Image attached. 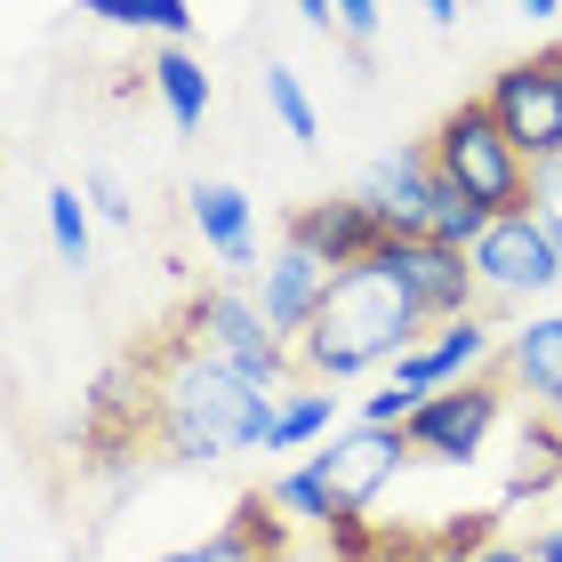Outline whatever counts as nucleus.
<instances>
[{"mask_svg": "<svg viewBox=\"0 0 562 562\" xmlns=\"http://www.w3.org/2000/svg\"><path fill=\"white\" fill-rule=\"evenodd\" d=\"M145 378H153V450L177 458V467H217V458L273 442L281 394L241 378L225 353L193 346L186 329L145 353Z\"/></svg>", "mask_w": 562, "mask_h": 562, "instance_id": "f257e3e1", "label": "nucleus"}, {"mask_svg": "<svg viewBox=\"0 0 562 562\" xmlns=\"http://www.w3.org/2000/svg\"><path fill=\"white\" fill-rule=\"evenodd\" d=\"M418 305L394 290V273L386 266H353L329 281V297H322V314L305 322V338H297V370L314 378V386H338V378H362L378 362H402V353L418 346Z\"/></svg>", "mask_w": 562, "mask_h": 562, "instance_id": "f03ea898", "label": "nucleus"}, {"mask_svg": "<svg viewBox=\"0 0 562 562\" xmlns=\"http://www.w3.org/2000/svg\"><path fill=\"white\" fill-rule=\"evenodd\" d=\"M426 153H434V177H442V186H458L467 201H482L491 217L530 210V161L506 145V130L491 121V105H482V97H458V105L434 121Z\"/></svg>", "mask_w": 562, "mask_h": 562, "instance_id": "7ed1b4c3", "label": "nucleus"}, {"mask_svg": "<svg viewBox=\"0 0 562 562\" xmlns=\"http://www.w3.org/2000/svg\"><path fill=\"white\" fill-rule=\"evenodd\" d=\"M498 418H506V378L482 370V378H458V386H434L402 434H411V458H426V467H474Z\"/></svg>", "mask_w": 562, "mask_h": 562, "instance_id": "20e7f679", "label": "nucleus"}, {"mask_svg": "<svg viewBox=\"0 0 562 562\" xmlns=\"http://www.w3.org/2000/svg\"><path fill=\"white\" fill-rule=\"evenodd\" d=\"M467 266L482 281V305H522V297L562 290V258H554V241L539 234V217H530V210L482 225V241L467 249Z\"/></svg>", "mask_w": 562, "mask_h": 562, "instance_id": "39448f33", "label": "nucleus"}, {"mask_svg": "<svg viewBox=\"0 0 562 562\" xmlns=\"http://www.w3.org/2000/svg\"><path fill=\"white\" fill-rule=\"evenodd\" d=\"M482 105H491V121L506 130V145H515L530 169L562 161V72L547 57H515L506 72H491Z\"/></svg>", "mask_w": 562, "mask_h": 562, "instance_id": "423d86ee", "label": "nucleus"}, {"mask_svg": "<svg viewBox=\"0 0 562 562\" xmlns=\"http://www.w3.org/2000/svg\"><path fill=\"white\" fill-rule=\"evenodd\" d=\"M370 266L394 273V290L418 305V322H458V314H482V281L467 266V249H442V241H386Z\"/></svg>", "mask_w": 562, "mask_h": 562, "instance_id": "0eeeda50", "label": "nucleus"}, {"mask_svg": "<svg viewBox=\"0 0 562 562\" xmlns=\"http://www.w3.org/2000/svg\"><path fill=\"white\" fill-rule=\"evenodd\" d=\"M314 467H322L329 491H338L346 515H362V506L386 491L402 467H418V458H411V434H402V426H362V418H353L346 434H329V442L314 450Z\"/></svg>", "mask_w": 562, "mask_h": 562, "instance_id": "6e6552de", "label": "nucleus"}, {"mask_svg": "<svg viewBox=\"0 0 562 562\" xmlns=\"http://www.w3.org/2000/svg\"><path fill=\"white\" fill-rule=\"evenodd\" d=\"M498 322L491 314H458V322H442L434 338H418L411 353L394 362V386L402 394H434V386H458V378H482V370H498Z\"/></svg>", "mask_w": 562, "mask_h": 562, "instance_id": "1a4fd4ad", "label": "nucleus"}, {"mask_svg": "<svg viewBox=\"0 0 562 562\" xmlns=\"http://www.w3.org/2000/svg\"><path fill=\"white\" fill-rule=\"evenodd\" d=\"M353 193H362L370 210H378L386 241H418V234H426V217H434V153H426V137H418V145L378 153Z\"/></svg>", "mask_w": 562, "mask_h": 562, "instance_id": "9d476101", "label": "nucleus"}, {"mask_svg": "<svg viewBox=\"0 0 562 562\" xmlns=\"http://www.w3.org/2000/svg\"><path fill=\"white\" fill-rule=\"evenodd\" d=\"M290 241L314 249L329 273H353V266H370L378 249H386V225H378V210L362 193H338V201H305V210H290Z\"/></svg>", "mask_w": 562, "mask_h": 562, "instance_id": "9b49d317", "label": "nucleus"}, {"mask_svg": "<svg viewBox=\"0 0 562 562\" xmlns=\"http://www.w3.org/2000/svg\"><path fill=\"white\" fill-rule=\"evenodd\" d=\"M329 281H338V273H329V266L314 258V249H297V241H281V249H273L266 273H258V314H266L273 338H290V346L305 338V322L322 314Z\"/></svg>", "mask_w": 562, "mask_h": 562, "instance_id": "f8f14e48", "label": "nucleus"}, {"mask_svg": "<svg viewBox=\"0 0 562 562\" xmlns=\"http://www.w3.org/2000/svg\"><path fill=\"white\" fill-rule=\"evenodd\" d=\"M177 329H186L193 346H210V353H225V362H249V353H266L273 346V329H266V314H258V297L249 290H193L186 297V314H177ZM290 346V338H281Z\"/></svg>", "mask_w": 562, "mask_h": 562, "instance_id": "ddd939ff", "label": "nucleus"}, {"mask_svg": "<svg viewBox=\"0 0 562 562\" xmlns=\"http://www.w3.org/2000/svg\"><path fill=\"white\" fill-rule=\"evenodd\" d=\"M498 378H506V386H522V394L547 411V402L562 394V314H530L522 329H506Z\"/></svg>", "mask_w": 562, "mask_h": 562, "instance_id": "4468645a", "label": "nucleus"}, {"mask_svg": "<svg viewBox=\"0 0 562 562\" xmlns=\"http://www.w3.org/2000/svg\"><path fill=\"white\" fill-rule=\"evenodd\" d=\"M186 210H193L201 241H210L225 266H258V234H249V193H241V186H225V177H201V186L186 193Z\"/></svg>", "mask_w": 562, "mask_h": 562, "instance_id": "2eb2a0df", "label": "nucleus"}, {"mask_svg": "<svg viewBox=\"0 0 562 562\" xmlns=\"http://www.w3.org/2000/svg\"><path fill=\"white\" fill-rule=\"evenodd\" d=\"M145 81H153V97L169 105L177 130H201V121H210V72H201V57H193L186 41H169L161 57H153Z\"/></svg>", "mask_w": 562, "mask_h": 562, "instance_id": "dca6fc26", "label": "nucleus"}, {"mask_svg": "<svg viewBox=\"0 0 562 562\" xmlns=\"http://www.w3.org/2000/svg\"><path fill=\"white\" fill-rule=\"evenodd\" d=\"M554 482H562V426L547 411H530L522 418V442H515V474H506V491L539 498V491H554Z\"/></svg>", "mask_w": 562, "mask_h": 562, "instance_id": "f3484780", "label": "nucleus"}, {"mask_svg": "<svg viewBox=\"0 0 562 562\" xmlns=\"http://www.w3.org/2000/svg\"><path fill=\"white\" fill-rule=\"evenodd\" d=\"M266 498H273L290 522H314V530H329V522L346 515V506H338V491L322 482V467H314V458H305V467H290V474H273V482H266Z\"/></svg>", "mask_w": 562, "mask_h": 562, "instance_id": "a211bd4d", "label": "nucleus"}, {"mask_svg": "<svg viewBox=\"0 0 562 562\" xmlns=\"http://www.w3.org/2000/svg\"><path fill=\"white\" fill-rule=\"evenodd\" d=\"M329 426H338V394L329 386H305L281 402V418H273V442L266 450H305V442H329Z\"/></svg>", "mask_w": 562, "mask_h": 562, "instance_id": "6ab92c4d", "label": "nucleus"}, {"mask_svg": "<svg viewBox=\"0 0 562 562\" xmlns=\"http://www.w3.org/2000/svg\"><path fill=\"white\" fill-rule=\"evenodd\" d=\"M89 217H97V210H89L81 186H48V249H57L65 266H89V241H97Z\"/></svg>", "mask_w": 562, "mask_h": 562, "instance_id": "aec40b11", "label": "nucleus"}, {"mask_svg": "<svg viewBox=\"0 0 562 562\" xmlns=\"http://www.w3.org/2000/svg\"><path fill=\"white\" fill-rule=\"evenodd\" d=\"M266 113L281 121V137L322 145V113H314V97H305V81H297L290 65H266Z\"/></svg>", "mask_w": 562, "mask_h": 562, "instance_id": "412c9836", "label": "nucleus"}, {"mask_svg": "<svg viewBox=\"0 0 562 562\" xmlns=\"http://www.w3.org/2000/svg\"><path fill=\"white\" fill-rule=\"evenodd\" d=\"M482 225H491V210L434 177V217H426V241H442V249H474V241H482Z\"/></svg>", "mask_w": 562, "mask_h": 562, "instance_id": "4be33fe9", "label": "nucleus"}, {"mask_svg": "<svg viewBox=\"0 0 562 562\" xmlns=\"http://www.w3.org/2000/svg\"><path fill=\"white\" fill-rule=\"evenodd\" d=\"M130 24L161 41H193V0H130Z\"/></svg>", "mask_w": 562, "mask_h": 562, "instance_id": "5701e85b", "label": "nucleus"}, {"mask_svg": "<svg viewBox=\"0 0 562 562\" xmlns=\"http://www.w3.org/2000/svg\"><path fill=\"white\" fill-rule=\"evenodd\" d=\"M81 193H89V210L105 217V225H137V201H130V186H121L113 169H97V177H89Z\"/></svg>", "mask_w": 562, "mask_h": 562, "instance_id": "b1692460", "label": "nucleus"}, {"mask_svg": "<svg viewBox=\"0 0 562 562\" xmlns=\"http://www.w3.org/2000/svg\"><path fill=\"white\" fill-rule=\"evenodd\" d=\"M411 411H418V394H402L394 378L378 394H362V426H411Z\"/></svg>", "mask_w": 562, "mask_h": 562, "instance_id": "393cba45", "label": "nucleus"}, {"mask_svg": "<svg viewBox=\"0 0 562 562\" xmlns=\"http://www.w3.org/2000/svg\"><path fill=\"white\" fill-rule=\"evenodd\" d=\"M153 562H258L234 530H217V539H201V547H177V554H153Z\"/></svg>", "mask_w": 562, "mask_h": 562, "instance_id": "a878e982", "label": "nucleus"}, {"mask_svg": "<svg viewBox=\"0 0 562 562\" xmlns=\"http://www.w3.org/2000/svg\"><path fill=\"white\" fill-rule=\"evenodd\" d=\"M329 9H338V33H346L353 48L378 33V0H329Z\"/></svg>", "mask_w": 562, "mask_h": 562, "instance_id": "bb28decb", "label": "nucleus"}, {"mask_svg": "<svg viewBox=\"0 0 562 562\" xmlns=\"http://www.w3.org/2000/svg\"><path fill=\"white\" fill-rule=\"evenodd\" d=\"M530 210H562V161H539V169H530Z\"/></svg>", "mask_w": 562, "mask_h": 562, "instance_id": "cd10ccee", "label": "nucleus"}, {"mask_svg": "<svg viewBox=\"0 0 562 562\" xmlns=\"http://www.w3.org/2000/svg\"><path fill=\"white\" fill-rule=\"evenodd\" d=\"M297 16L314 24V33H338V9H329V0H297Z\"/></svg>", "mask_w": 562, "mask_h": 562, "instance_id": "c85d7f7f", "label": "nucleus"}, {"mask_svg": "<svg viewBox=\"0 0 562 562\" xmlns=\"http://www.w3.org/2000/svg\"><path fill=\"white\" fill-rule=\"evenodd\" d=\"M72 9H89V16H105V24H130V0H72Z\"/></svg>", "mask_w": 562, "mask_h": 562, "instance_id": "c756f323", "label": "nucleus"}, {"mask_svg": "<svg viewBox=\"0 0 562 562\" xmlns=\"http://www.w3.org/2000/svg\"><path fill=\"white\" fill-rule=\"evenodd\" d=\"M530 562H562V522H554V530H539V539H530Z\"/></svg>", "mask_w": 562, "mask_h": 562, "instance_id": "7c9ffc66", "label": "nucleus"}, {"mask_svg": "<svg viewBox=\"0 0 562 562\" xmlns=\"http://www.w3.org/2000/svg\"><path fill=\"white\" fill-rule=\"evenodd\" d=\"M467 562H530V547H506V539H491L482 554H467Z\"/></svg>", "mask_w": 562, "mask_h": 562, "instance_id": "2f4dec72", "label": "nucleus"}, {"mask_svg": "<svg viewBox=\"0 0 562 562\" xmlns=\"http://www.w3.org/2000/svg\"><path fill=\"white\" fill-rule=\"evenodd\" d=\"M515 9H522V16H539V24H547V16L562 9V0H515Z\"/></svg>", "mask_w": 562, "mask_h": 562, "instance_id": "473e14b6", "label": "nucleus"}, {"mask_svg": "<svg viewBox=\"0 0 562 562\" xmlns=\"http://www.w3.org/2000/svg\"><path fill=\"white\" fill-rule=\"evenodd\" d=\"M426 16L434 24H458V0H426Z\"/></svg>", "mask_w": 562, "mask_h": 562, "instance_id": "72a5a7b5", "label": "nucleus"}, {"mask_svg": "<svg viewBox=\"0 0 562 562\" xmlns=\"http://www.w3.org/2000/svg\"><path fill=\"white\" fill-rule=\"evenodd\" d=\"M539 57H547V65H554V72H562V41H547V48H539Z\"/></svg>", "mask_w": 562, "mask_h": 562, "instance_id": "f704fd0d", "label": "nucleus"}]
</instances>
